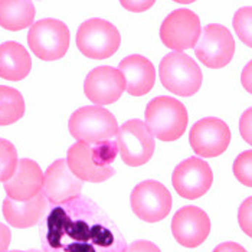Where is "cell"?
Segmentation results:
<instances>
[{
  "mask_svg": "<svg viewBox=\"0 0 252 252\" xmlns=\"http://www.w3.org/2000/svg\"><path fill=\"white\" fill-rule=\"evenodd\" d=\"M40 242L43 252H124L127 248L113 219L81 194L51 205L40 220Z\"/></svg>",
  "mask_w": 252,
  "mask_h": 252,
  "instance_id": "obj_1",
  "label": "cell"
},
{
  "mask_svg": "<svg viewBox=\"0 0 252 252\" xmlns=\"http://www.w3.org/2000/svg\"><path fill=\"white\" fill-rule=\"evenodd\" d=\"M117 152L116 140L93 146L78 141L68 150L66 164L82 182L101 183L116 175L111 163L116 158Z\"/></svg>",
  "mask_w": 252,
  "mask_h": 252,
  "instance_id": "obj_2",
  "label": "cell"
},
{
  "mask_svg": "<svg viewBox=\"0 0 252 252\" xmlns=\"http://www.w3.org/2000/svg\"><path fill=\"white\" fill-rule=\"evenodd\" d=\"M186 107L172 97H156L146 107V126L153 137L161 141H175L188 127Z\"/></svg>",
  "mask_w": 252,
  "mask_h": 252,
  "instance_id": "obj_3",
  "label": "cell"
},
{
  "mask_svg": "<svg viewBox=\"0 0 252 252\" xmlns=\"http://www.w3.org/2000/svg\"><path fill=\"white\" fill-rule=\"evenodd\" d=\"M72 137L88 144H99L114 140L118 134L117 118L99 105H88L77 110L68 123Z\"/></svg>",
  "mask_w": 252,
  "mask_h": 252,
  "instance_id": "obj_4",
  "label": "cell"
},
{
  "mask_svg": "<svg viewBox=\"0 0 252 252\" xmlns=\"http://www.w3.org/2000/svg\"><path fill=\"white\" fill-rule=\"evenodd\" d=\"M161 85L180 97L194 95L202 85V71L189 55L170 52L161 59L158 66Z\"/></svg>",
  "mask_w": 252,
  "mask_h": 252,
  "instance_id": "obj_5",
  "label": "cell"
},
{
  "mask_svg": "<svg viewBox=\"0 0 252 252\" xmlns=\"http://www.w3.org/2000/svg\"><path fill=\"white\" fill-rule=\"evenodd\" d=\"M71 42L68 26L58 19L35 22L28 33L32 52L42 61H57L65 57Z\"/></svg>",
  "mask_w": 252,
  "mask_h": 252,
  "instance_id": "obj_6",
  "label": "cell"
},
{
  "mask_svg": "<svg viewBox=\"0 0 252 252\" xmlns=\"http://www.w3.org/2000/svg\"><path fill=\"white\" fill-rule=\"evenodd\" d=\"M120 43V32L108 20L90 19L78 29L77 46L87 58H110L118 51Z\"/></svg>",
  "mask_w": 252,
  "mask_h": 252,
  "instance_id": "obj_7",
  "label": "cell"
},
{
  "mask_svg": "<svg viewBox=\"0 0 252 252\" xmlns=\"http://www.w3.org/2000/svg\"><path fill=\"white\" fill-rule=\"evenodd\" d=\"M121 160L131 167L146 164L155 153L156 143L152 131L141 120H128L118 128L116 138Z\"/></svg>",
  "mask_w": 252,
  "mask_h": 252,
  "instance_id": "obj_8",
  "label": "cell"
},
{
  "mask_svg": "<svg viewBox=\"0 0 252 252\" xmlns=\"http://www.w3.org/2000/svg\"><path fill=\"white\" fill-rule=\"evenodd\" d=\"M130 202L137 218L149 223L163 220L172 209V194L157 180L138 183L131 192Z\"/></svg>",
  "mask_w": 252,
  "mask_h": 252,
  "instance_id": "obj_9",
  "label": "cell"
},
{
  "mask_svg": "<svg viewBox=\"0 0 252 252\" xmlns=\"http://www.w3.org/2000/svg\"><path fill=\"white\" fill-rule=\"evenodd\" d=\"M194 52L203 65L212 69H219L232 61L235 40L225 26L216 23L208 25L200 31Z\"/></svg>",
  "mask_w": 252,
  "mask_h": 252,
  "instance_id": "obj_10",
  "label": "cell"
},
{
  "mask_svg": "<svg viewBox=\"0 0 252 252\" xmlns=\"http://www.w3.org/2000/svg\"><path fill=\"white\" fill-rule=\"evenodd\" d=\"M200 19L189 9L173 10L160 28L161 42L176 52L193 49L200 36Z\"/></svg>",
  "mask_w": 252,
  "mask_h": 252,
  "instance_id": "obj_11",
  "label": "cell"
},
{
  "mask_svg": "<svg viewBox=\"0 0 252 252\" xmlns=\"http://www.w3.org/2000/svg\"><path fill=\"white\" fill-rule=\"evenodd\" d=\"M172 183L176 192L182 197L193 200L211 189L214 183V173L205 160L189 157L176 166Z\"/></svg>",
  "mask_w": 252,
  "mask_h": 252,
  "instance_id": "obj_12",
  "label": "cell"
},
{
  "mask_svg": "<svg viewBox=\"0 0 252 252\" xmlns=\"http://www.w3.org/2000/svg\"><path fill=\"white\" fill-rule=\"evenodd\" d=\"M231 137V130L226 123L216 117H208L194 123L190 130L189 141L196 155L202 157H218L228 149Z\"/></svg>",
  "mask_w": 252,
  "mask_h": 252,
  "instance_id": "obj_13",
  "label": "cell"
},
{
  "mask_svg": "<svg viewBox=\"0 0 252 252\" xmlns=\"http://www.w3.org/2000/svg\"><path fill=\"white\" fill-rule=\"evenodd\" d=\"M175 239L185 248L202 245L211 233V219L197 206H185L179 209L172 220Z\"/></svg>",
  "mask_w": 252,
  "mask_h": 252,
  "instance_id": "obj_14",
  "label": "cell"
},
{
  "mask_svg": "<svg viewBox=\"0 0 252 252\" xmlns=\"http://www.w3.org/2000/svg\"><path fill=\"white\" fill-rule=\"evenodd\" d=\"M82 188L84 182L71 172L66 160L63 158L54 161L43 175L42 192L51 205H58L78 197L82 192Z\"/></svg>",
  "mask_w": 252,
  "mask_h": 252,
  "instance_id": "obj_15",
  "label": "cell"
},
{
  "mask_svg": "<svg viewBox=\"0 0 252 252\" xmlns=\"http://www.w3.org/2000/svg\"><path fill=\"white\" fill-rule=\"evenodd\" d=\"M85 95L99 107L116 102L126 91L123 74L113 66L94 68L84 84Z\"/></svg>",
  "mask_w": 252,
  "mask_h": 252,
  "instance_id": "obj_16",
  "label": "cell"
},
{
  "mask_svg": "<svg viewBox=\"0 0 252 252\" xmlns=\"http://www.w3.org/2000/svg\"><path fill=\"white\" fill-rule=\"evenodd\" d=\"M43 186V172L38 163L29 158L18 161L13 176L4 182V192L7 197L16 202H23L35 197Z\"/></svg>",
  "mask_w": 252,
  "mask_h": 252,
  "instance_id": "obj_17",
  "label": "cell"
},
{
  "mask_svg": "<svg viewBox=\"0 0 252 252\" xmlns=\"http://www.w3.org/2000/svg\"><path fill=\"white\" fill-rule=\"evenodd\" d=\"M118 71L124 78L126 91L133 97L146 95L155 87V66L141 55H130L123 59L118 65Z\"/></svg>",
  "mask_w": 252,
  "mask_h": 252,
  "instance_id": "obj_18",
  "label": "cell"
},
{
  "mask_svg": "<svg viewBox=\"0 0 252 252\" xmlns=\"http://www.w3.org/2000/svg\"><path fill=\"white\" fill-rule=\"evenodd\" d=\"M48 200L43 192H39L35 197L23 202H16L9 197L3 200V215L9 225L15 228H31L39 223L46 214Z\"/></svg>",
  "mask_w": 252,
  "mask_h": 252,
  "instance_id": "obj_19",
  "label": "cell"
},
{
  "mask_svg": "<svg viewBox=\"0 0 252 252\" xmlns=\"http://www.w3.org/2000/svg\"><path fill=\"white\" fill-rule=\"evenodd\" d=\"M31 68L32 59L23 45L12 40L0 45V78L20 81L29 75Z\"/></svg>",
  "mask_w": 252,
  "mask_h": 252,
  "instance_id": "obj_20",
  "label": "cell"
},
{
  "mask_svg": "<svg viewBox=\"0 0 252 252\" xmlns=\"http://www.w3.org/2000/svg\"><path fill=\"white\" fill-rule=\"evenodd\" d=\"M35 4L29 0H1L0 26L7 31H22L33 25Z\"/></svg>",
  "mask_w": 252,
  "mask_h": 252,
  "instance_id": "obj_21",
  "label": "cell"
},
{
  "mask_svg": "<svg viewBox=\"0 0 252 252\" xmlns=\"http://www.w3.org/2000/svg\"><path fill=\"white\" fill-rule=\"evenodd\" d=\"M25 114V99L18 90L0 85V126H10Z\"/></svg>",
  "mask_w": 252,
  "mask_h": 252,
  "instance_id": "obj_22",
  "label": "cell"
},
{
  "mask_svg": "<svg viewBox=\"0 0 252 252\" xmlns=\"http://www.w3.org/2000/svg\"><path fill=\"white\" fill-rule=\"evenodd\" d=\"M16 147L4 138H0V183L7 182L16 170L18 166Z\"/></svg>",
  "mask_w": 252,
  "mask_h": 252,
  "instance_id": "obj_23",
  "label": "cell"
},
{
  "mask_svg": "<svg viewBox=\"0 0 252 252\" xmlns=\"http://www.w3.org/2000/svg\"><path fill=\"white\" fill-rule=\"evenodd\" d=\"M251 7H244L239 9L233 18V28L247 46H251Z\"/></svg>",
  "mask_w": 252,
  "mask_h": 252,
  "instance_id": "obj_24",
  "label": "cell"
},
{
  "mask_svg": "<svg viewBox=\"0 0 252 252\" xmlns=\"http://www.w3.org/2000/svg\"><path fill=\"white\" fill-rule=\"evenodd\" d=\"M251 164H252V153L251 150L244 152L242 155L236 157L235 163H233V175L235 177L244 185L251 188L252 179H251Z\"/></svg>",
  "mask_w": 252,
  "mask_h": 252,
  "instance_id": "obj_25",
  "label": "cell"
},
{
  "mask_svg": "<svg viewBox=\"0 0 252 252\" xmlns=\"http://www.w3.org/2000/svg\"><path fill=\"white\" fill-rule=\"evenodd\" d=\"M239 225L247 235H251V199L248 197L239 209Z\"/></svg>",
  "mask_w": 252,
  "mask_h": 252,
  "instance_id": "obj_26",
  "label": "cell"
},
{
  "mask_svg": "<svg viewBox=\"0 0 252 252\" xmlns=\"http://www.w3.org/2000/svg\"><path fill=\"white\" fill-rule=\"evenodd\" d=\"M124 252H161L160 248L150 241H136L130 244Z\"/></svg>",
  "mask_w": 252,
  "mask_h": 252,
  "instance_id": "obj_27",
  "label": "cell"
},
{
  "mask_svg": "<svg viewBox=\"0 0 252 252\" xmlns=\"http://www.w3.org/2000/svg\"><path fill=\"white\" fill-rule=\"evenodd\" d=\"M241 133L247 143H251V110H248L241 118Z\"/></svg>",
  "mask_w": 252,
  "mask_h": 252,
  "instance_id": "obj_28",
  "label": "cell"
},
{
  "mask_svg": "<svg viewBox=\"0 0 252 252\" xmlns=\"http://www.w3.org/2000/svg\"><path fill=\"white\" fill-rule=\"evenodd\" d=\"M10 238H12L10 229L6 225L0 223V252L7 251V248L10 245Z\"/></svg>",
  "mask_w": 252,
  "mask_h": 252,
  "instance_id": "obj_29",
  "label": "cell"
},
{
  "mask_svg": "<svg viewBox=\"0 0 252 252\" xmlns=\"http://www.w3.org/2000/svg\"><path fill=\"white\" fill-rule=\"evenodd\" d=\"M214 252H247L245 248L236 242H223L219 247H216Z\"/></svg>",
  "mask_w": 252,
  "mask_h": 252,
  "instance_id": "obj_30",
  "label": "cell"
},
{
  "mask_svg": "<svg viewBox=\"0 0 252 252\" xmlns=\"http://www.w3.org/2000/svg\"><path fill=\"white\" fill-rule=\"evenodd\" d=\"M28 252H40V251H38V250H29Z\"/></svg>",
  "mask_w": 252,
  "mask_h": 252,
  "instance_id": "obj_31",
  "label": "cell"
},
{
  "mask_svg": "<svg viewBox=\"0 0 252 252\" xmlns=\"http://www.w3.org/2000/svg\"><path fill=\"white\" fill-rule=\"evenodd\" d=\"M10 252H23V251H10Z\"/></svg>",
  "mask_w": 252,
  "mask_h": 252,
  "instance_id": "obj_32",
  "label": "cell"
}]
</instances>
